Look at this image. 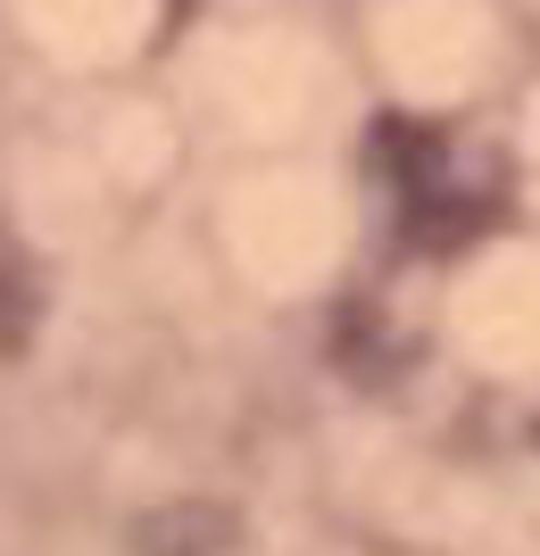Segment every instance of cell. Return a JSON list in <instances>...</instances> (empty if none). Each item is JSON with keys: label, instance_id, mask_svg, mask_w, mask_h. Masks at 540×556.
Instances as JSON below:
<instances>
[{"label": "cell", "instance_id": "1", "mask_svg": "<svg viewBox=\"0 0 540 556\" xmlns=\"http://www.w3.org/2000/svg\"><path fill=\"white\" fill-rule=\"evenodd\" d=\"M234 548H241V523L216 498H166L134 523V556H234Z\"/></svg>", "mask_w": 540, "mask_h": 556}]
</instances>
